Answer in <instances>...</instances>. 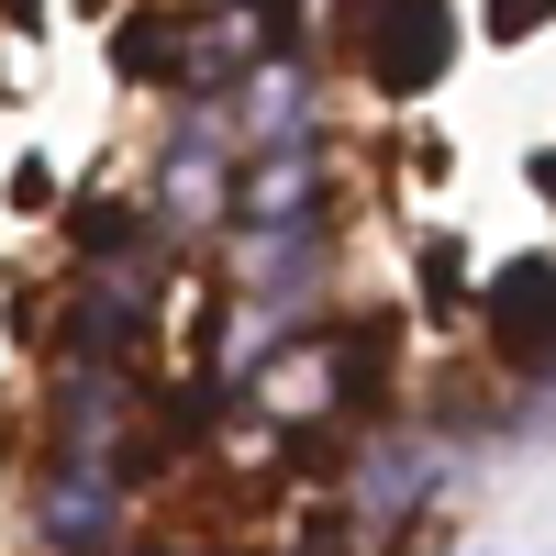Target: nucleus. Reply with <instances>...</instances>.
Wrapping results in <instances>:
<instances>
[{
    "mask_svg": "<svg viewBox=\"0 0 556 556\" xmlns=\"http://www.w3.org/2000/svg\"><path fill=\"white\" fill-rule=\"evenodd\" d=\"M490 334H501V356H545L556 345V256H523V267L490 278Z\"/></svg>",
    "mask_w": 556,
    "mask_h": 556,
    "instance_id": "obj_2",
    "label": "nucleus"
},
{
    "mask_svg": "<svg viewBox=\"0 0 556 556\" xmlns=\"http://www.w3.org/2000/svg\"><path fill=\"white\" fill-rule=\"evenodd\" d=\"M112 56H123V78L146 67V78L167 89V67H178V34H167V23H123V45H112Z\"/></svg>",
    "mask_w": 556,
    "mask_h": 556,
    "instance_id": "obj_3",
    "label": "nucleus"
},
{
    "mask_svg": "<svg viewBox=\"0 0 556 556\" xmlns=\"http://www.w3.org/2000/svg\"><path fill=\"white\" fill-rule=\"evenodd\" d=\"M445 56H456V12L445 0H379V23H367V78H379L390 101L434 89Z\"/></svg>",
    "mask_w": 556,
    "mask_h": 556,
    "instance_id": "obj_1",
    "label": "nucleus"
},
{
    "mask_svg": "<svg viewBox=\"0 0 556 556\" xmlns=\"http://www.w3.org/2000/svg\"><path fill=\"white\" fill-rule=\"evenodd\" d=\"M534 23H556V0H490V34H501V45H523Z\"/></svg>",
    "mask_w": 556,
    "mask_h": 556,
    "instance_id": "obj_4",
    "label": "nucleus"
}]
</instances>
